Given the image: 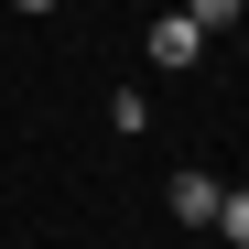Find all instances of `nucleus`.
<instances>
[{"label": "nucleus", "instance_id": "f257e3e1", "mask_svg": "<svg viewBox=\"0 0 249 249\" xmlns=\"http://www.w3.org/2000/svg\"><path fill=\"white\" fill-rule=\"evenodd\" d=\"M162 195H174V217H184V228H217V195H228V184H217V174H174Z\"/></svg>", "mask_w": 249, "mask_h": 249}, {"label": "nucleus", "instance_id": "f03ea898", "mask_svg": "<svg viewBox=\"0 0 249 249\" xmlns=\"http://www.w3.org/2000/svg\"><path fill=\"white\" fill-rule=\"evenodd\" d=\"M195 54H206V44H195V22H184V11H162V22H152V65H195Z\"/></svg>", "mask_w": 249, "mask_h": 249}, {"label": "nucleus", "instance_id": "7ed1b4c3", "mask_svg": "<svg viewBox=\"0 0 249 249\" xmlns=\"http://www.w3.org/2000/svg\"><path fill=\"white\" fill-rule=\"evenodd\" d=\"M174 11L195 22V44H206V33H238V11H249V0H174Z\"/></svg>", "mask_w": 249, "mask_h": 249}, {"label": "nucleus", "instance_id": "20e7f679", "mask_svg": "<svg viewBox=\"0 0 249 249\" xmlns=\"http://www.w3.org/2000/svg\"><path fill=\"white\" fill-rule=\"evenodd\" d=\"M217 238H238V249H249V184H238V195H217Z\"/></svg>", "mask_w": 249, "mask_h": 249}, {"label": "nucleus", "instance_id": "39448f33", "mask_svg": "<svg viewBox=\"0 0 249 249\" xmlns=\"http://www.w3.org/2000/svg\"><path fill=\"white\" fill-rule=\"evenodd\" d=\"M11 11H54V0H11Z\"/></svg>", "mask_w": 249, "mask_h": 249}]
</instances>
